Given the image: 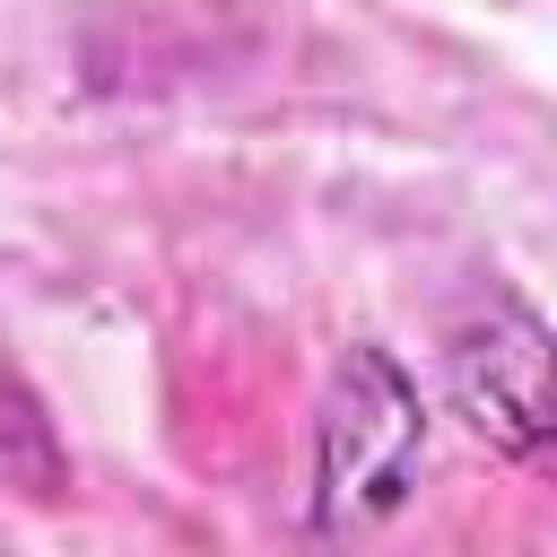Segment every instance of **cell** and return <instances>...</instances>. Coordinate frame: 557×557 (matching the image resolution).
I'll list each match as a JSON object with an SVG mask.
<instances>
[{
  "label": "cell",
  "instance_id": "2",
  "mask_svg": "<svg viewBox=\"0 0 557 557\" xmlns=\"http://www.w3.org/2000/svg\"><path fill=\"white\" fill-rule=\"evenodd\" d=\"M444 392L470 418V435H487L505 461H548L557 435V400H548V322L513 296L487 287V305L470 322H453L444 339Z\"/></svg>",
  "mask_w": 557,
  "mask_h": 557
},
{
  "label": "cell",
  "instance_id": "1",
  "mask_svg": "<svg viewBox=\"0 0 557 557\" xmlns=\"http://www.w3.org/2000/svg\"><path fill=\"white\" fill-rule=\"evenodd\" d=\"M418 461H426V400L409 366L392 348H348L313 418V505H305L313 540H348L400 513Z\"/></svg>",
  "mask_w": 557,
  "mask_h": 557
}]
</instances>
